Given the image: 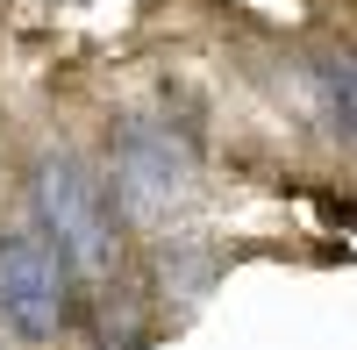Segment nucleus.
I'll return each instance as SVG.
<instances>
[{
    "instance_id": "obj_3",
    "label": "nucleus",
    "mask_w": 357,
    "mask_h": 350,
    "mask_svg": "<svg viewBox=\"0 0 357 350\" xmlns=\"http://www.w3.org/2000/svg\"><path fill=\"white\" fill-rule=\"evenodd\" d=\"M0 322L22 343H50L72 322V272L36 222L0 229Z\"/></svg>"
},
{
    "instance_id": "obj_1",
    "label": "nucleus",
    "mask_w": 357,
    "mask_h": 350,
    "mask_svg": "<svg viewBox=\"0 0 357 350\" xmlns=\"http://www.w3.org/2000/svg\"><path fill=\"white\" fill-rule=\"evenodd\" d=\"M36 229L57 243L72 286H107L122 265V222H114V193L107 179H93L79 158H43L36 165Z\"/></svg>"
},
{
    "instance_id": "obj_2",
    "label": "nucleus",
    "mask_w": 357,
    "mask_h": 350,
    "mask_svg": "<svg viewBox=\"0 0 357 350\" xmlns=\"http://www.w3.org/2000/svg\"><path fill=\"white\" fill-rule=\"evenodd\" d=\"M107 179H114V200L136 215V222H165L193 200V179H200V158L193 143L178 136L172 122H151V114H129L107 143Z\"/></svg>"
},
{
    "instance_id": "obj_4",
    "label": "nucleus",
    "mask_w": 357,
    "mask_h": 350,
    "mask_svg": "<svg viewBox=\"0 0 357 350\" xmlns=\"http://www.w3.org/2000/svg\"><path fill=\"white\" fill-rule=\"evenodd\" d=\"M321 93H329V122L357 143V57H329L321 65Z\"/></svg>"
}]
</instances>
